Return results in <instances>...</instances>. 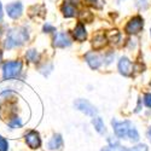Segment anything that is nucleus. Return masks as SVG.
Returning <instances> with one entry per match:
<instances>
[{
	"mask_svg": "<svg viewBox=\"0 0 151 151\" xmlns=\"http://www.w3.org/2000/svg\"><path fill=\"white\" fill-rule=\"evenodd\" d=\"M29 34L26 28H14L7 32V36L5 40V47L6 48H14L17 46L23 45L28 40Z\"/></svg>",
	"mask_w": 151,
	"mask_h": 151,
	"instance_id": "obj_1",
	"label": "nucleus"
},
{
	"mask_svg": "<svg viewBox=\"0 0 151 151\" xmlns=\"http://www.w3.org/2000/svg\"><path fill=\"white\" fill-rule=\"evenodd\" d=\"M22 71V62L21 60H11L6 62L3 65V78L4 80H10L17 78Z\"/></svg>",
	"mask_w": 151,
	"mask_h": 151,
	"instance_id": "obj_2",
	"label": "nucleus"
},
{
	"mask_svg": "<svg viewBox=\"0 0 151 151\" xmlns=\"http://www.w3.org/2000/svg\"><path fill=\"white\" fill-rule=\"evenodd\" d=\"M74 105L81 112H85L86 115H90V116H93V117L97 115V109L86 99H78L76 102L74 103Z\"/></svg>",
	"mask_w": 151,
	"mask_h": 151,
	"instance_id": "obj_3",
	"label": "nucleus"
},
{
	"mask_svg": "<svg viewBox=\"0 0 151 151\" xmlns=\"http://www.w3.org/2000/svg\"><path fill=\"white\" fill-rule=\"evenodd\" d=\"M144 27V21L140 16H135L133 18L129 19V22L127 23V26H126L124 30L127 32L128 34H138L139 32H142Z\"/></svg>",
	"mask_w": 151,
	"mask_h": 151,
	"instance_id": "obj_4",
	"label": "nucleus"
},
{
	"mask_svg": "<svg viewBox=\"0 0 151 151\" xmlns=\"http://www.w3.org/2000/svg\"><path fill=\"white\" fill-rule=\"evenodd\" d=\"M112 126H114V131H115V134L119 137V138H126L127 137V133L129 131V128L132 127L131 126V122L128 121H123V122H119L116 120H112Z\"/></svg>",
	"mask_w": 151,
	"mask_h": 151,
	"instance_id": "obj_5",
	"label": "nucleus"
},
{
	"mask_svg": "<svg viewBox=\"0 0 151 151\" xmlns=\"http://www.w3.org/2000/svg\"><path fill=\"white\" fill-rule=\"evenodd\" d=\"M70 45H71V39L67 33H57L55 35V39H53V46L55 47L64 48V47H68Z\"/></svg>",
	"mask_w": 151,
	"mask_h": 151,
	"instance_id": "obj_6",
	"label": "nucleus"
},
{
	"mask_svg": "<svg viewBox=\"0 0 151 151\" xmlns=\"http://www.w3.org/2000/svg\"><path fill=\"white\" fill-rule=\"evenodd\" d=\"M6 12L7 15L11 17V18H19L22 12H23V5L19 3V1H15V3H11L9 5H6Z\"/></svg>",
	"mask_w": 151,
	"mask_h": 151,
	"instance_id": "obj_7",
	"label": "nucleus"
},
{
	"mask_svg": "<svg viewBox=\"0 0 151 151\" xmlns=\"http://www.w3.org/2000/svg\"><path fill=\"white\" fill-rule=\"evenodd\" d=\"M26 143H27L28 146L32 147V149L40 147V145H41L40 134L37 133L36 131H29V132L26 134Z\"/></svg>",
	"mask_w": 151,
	"mask_h": 151,
	"instance_id": "obj_8",
	"label": "nucleus"
},
{
	"mask_svg": "<svg viewBox=\"0 0 151 151\" xmlns=\"http://www.w3.org/2000/svg\"><path fill=\"white\" fill-rule=\"evenodd\" d=\"M85 59L87 62V64H88L92 69H98L100 65H102V57H100L99 55L94 53V52H88L85 55Z\"/></svg>",
	"mask_w": 151,
	"mask_h": 151,
	"instance_id": "obj_9",
	"label": "nucleus"
},
{
	"mask_svg": "<svg viewBox=\"0 0 151 151\" xmlns=\"http://www.w3.org/2000/svg\"><path fill=\"white\" fill-rule=\"evenodd\" d=\"M119 70L123 76H131L132 74V63L127 57H122L119 60Z\"/></svg>",
	"mask_w": 151,
	"mask_h": 151,
	"instance_id": "obj_10",
	"label": "nucleus"
},
{
	"mask_svg": "<svg viewBox=\"0 0 151 151\" xmlns=\"http://www.w3.org/2000/svg\"><path fill=\"white\" fill-rule=\"evenodd\" d=\"M63 145V139H62V135L60 134H55L50 142L47 143V149L50 151H56V150H59Z\"/></svg>",
	"mask_w": 151,
	"mask_h": 151,
	"instance_id": "obj_11",
	"label": "nucleus"
},
{
	"mask_svg": "<svg viewBox=\"0 0 151 151\" xmlns=\"http://www.w3.org/2000/svg\"><path fill=\"white\" fill-rule=\"evenodd\" d=\"M73 34H74V39L76 41H85L86 37H87V32H86L82 23H79L78 26L75 27Z\"/></svg>",
	"mask_w": 151,
	"mask_h": 151,
	"instance_id": "obj_12",
	"label": "nucleus"
},
{
	"mask_svg": "<svg viewBox=\"0 0 151 151\" xmlns=\"http://www.w3.org/2000/svg\"><path fill=\"white\" fill-rule=\"evenodd\" d=\"M105 44H106V37H105V35H103V34L96 35V36L93 37V40H92V45H93V47H94L96 50H99V48L104 47Z\"/></svg>",
	"mask_w": 151,
	"mask_h": 151,
	"instance_id": "obj_13",
	"label": "nucleus"
},
{
	"mask_svg": "<svg viewBox=\"0 0 151 151\" xmlns=\"http://www.w3.org/2000/svg\"><path fill=\"white\" fill-rule=\"evenodd\" d=\"M62 12L65 17H74L76 15V9L69 3H64L62 5Z\"/></svg>",
	"mask_w": 151,
	"mask_h": 151,
	"instance_id": "obj_14",
	"label": "nucleus"
},
{
	"mask_svg": "<svg viewBox=\"0 0 151 151\" xmlns=\"http://www.w3.org/2000/svg\"><path fill=\"white\" fill-rule=\"evenodd\" d=\"M92 124L94 126V128H96V131H97L98 133H100V134H104V133L106 132V129H105V124H104L103 120L100 119V117L96 116V117L92 120Z\"/></svg>",
	"mask_w": 151,
	"mask_h": 151,
	"instance_id": "obj_15",
	"label": "nucleus"
},
{
	"mask_svg": "<svg viewBox=\"0 0 151 151\" xmlns=\"http://www.w3.org/2000/svg\"><path fill=\"white\" fill-rule=\"evenodd\" d=\"M26 57H27V59L29 62L36 63L40 58V55L36 52V50H29V51H27V53H26Z\"/></svg>",
	"mask_w": 151,
	"mask_h": 151,
	"instance_id": "obj_16",
	"label": "nucleus"
},
{
	"mask_svg": "<svg viewBox=\"0 0 151 151\" xmlns=\"http://www.w3.org/2000/svg\"><path fill=\"white\" fill-rule=\"evenodd\" d=\"M106 40H110L111 42H117L120 40V33L117 29H114V30H110L108 34H106Z\"/></svg>",
	"mask_w": 151,
	"mask_h": 151,
	"instance_id": "obj_17",
	"label": "nucleus"
},
{
	"mask_svg": "<svg viewBox=\"0 0 151 151\" xmlns=\"http://www.w3.org/2000/svg\"><path fill=\"white\" fill-rule=\"evenodd\" d=\"M127 137L129 138V140H132V142H138V140H139V133H138V131L134 127L129 128V131L127 133Z\"/></svg>",
	"mask_w": 151,
	"mask_h": 151,
	"instance_id": "obj_18",
	"label": "nucleus"
},
{
	"mask_svg": "<svg viewBox=\"0 0 151 151\" xmlns=\"http://www.w3.org/2000/svg\"><path fill=\"white\" fill-rule=\"evenodd\" d=\"M22 124H23V122L19 117H14L9 121V126L11 128H19V127H22Z\"/></svg>",
	"mask_w": 151,
	"mask_h": 151,
	"instance_id": "obj_19",
	"label": "nucleus"
},
{
	"mask_svg": "<svg viewBox=\"0 0 151 151\" xmlns=\"http://www.w3.org/2000/svg\"><path fill=\"white\" fill-rule=\"evenodd\" d=\"M108 150H109V151H129V150H127L126 147L121 146L119 143H116V144H111V145L108 147Z\"/></svg>",
	"mask_w": 151,
	"mask_h": 151,
	"instance_id": "obj_20",
	"label": "nucleus"
},
{
	"mask_svg": "<svg viewBox=\"0 0 151 151\" xmlns=\"http://www.w3.org/2000/svg\"><path fill=\"white\" fill-rule=\"evenodd\" d=\"M85 1L88 4V5H91V6H93V7H102L103 6V0H85Z\"/></svg>",
	"mask_w": 151,
	"mask_h": 151,
	"instance_id": "obj_21",
	"label": "nucleus"
},
{
	"mask_svg": "<svg viewBox=\"0 0 151 151\" xmlns=\"http://www.w3.org/2000/svg\"><path fill=\"white\" fill-rule=\"evenodd\" d=\"M147 150H149L147 145H145V144H138V145L133 146L129 151H147Z\"/></svg>",
	"mask_w": 151,
	"mask_h": 151,
	"instance_id": "obj_22",
	"label": "nucleus"
},
{
	"mask_svg": "<svg viewBox=\"0 0 151 151\" xmlns=\"http://www.w3.org/2000/svg\"><path fill=\"white\" fill-rule=\"evenodd\" d=\"M9 150V144L5 140V138L0 135V151H7Z\"/></svg>",
	"mask_w": 151,
	"mask_h": 151,
	"instance_id": "obj_23",
	"label": "nucleus"
},
{
	"mask_svg": "<svg viewBox=\"0 0 151 151\" xmlns=\"http://www.w3.org/2000/svg\"><path fill=\"white\" fill-rule=\"evenodd\" d=\"M144 103L147 108H151V93H146L144 96Z\"/></svg>",
	"mask_w": 151,
	"mask_h": 151,
	"instance_id": "obj_24",
	"label": "nucleus"
},
{
	"mask_svg": "<svg viewBox=\"0 0 151 151\" xmlns=\"http://www.w3.org/2000/svg\"><path fill=\"white\" fill-rule=\"evenodd\" d=\"M44 32L45 33H51V32H55V28L52 26H50L48 23H46L45 26H44Z\"/></svg>",
	"mask_w": 151,
	"mask_h": 151,
	"instance_id": "obj_25",
	"label": "nucleus"
},
{
	"mask_svg": "<svg viewBox=\"0 0 151 151\" xmlns=\"http://www.w3.org/2000/svg\"><path fill=\"white\" fill-rule=\"evenodd\" d=\"M3 18V6H1V3H0V19Z\"/></svg>",
	"mask_w": 151,
	"mask_h": 151,
	"instance_id": "obj_26",
	"label": "nucleus"
},
{
	"mask_svg": "<svg viewBox=\"0 0 151 151\" xmlns=\"http://www.w3.org/2000/svg\"><path fill=\"white\" fill-rule=\"evenodd\" d=\"M147 137H149V139L151 140V127H150L149 131H147Z\"/></svg>",
	"mask_w": 151,
	"mask_h": 151,
	"instance_id": "obj_27",
	"label": "nucleus"
},
{
	"mask_svg": "<svg viewBox=\"0 0 151 151\" xmlns=\"http://www.w3.org/2000/svg\"><path fill=\"white\" fill-rule=\"evenodd\" d=\"M1 59H3V53H1V51H0V63H1Z\"/></svg>",
	"mask_w": 151,
	"mask_h": 151,
	"instance_id": "obj_28",
	"label": "nucleus"
},
{
	"mask_svg": "<svg viewBox=\"0 0 151 151\" xmlns=\"http://www.w3.org/2000/svg\"><path fill=\"white\" fill-rule=\"evenodd\" d=\"M102 151H109V150H108V147H106V149H103Z\"/></svg>",
	"mask_w": 151,
	"mask_h": 151,
	"instance_id": "obj_29",
	"label": "nucleus"
}]
</instances>
